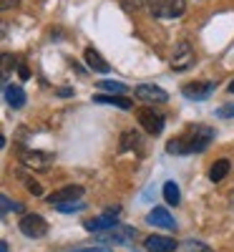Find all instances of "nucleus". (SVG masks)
<instances>
[{
    "label": "nucleus",
    "mask_w": 234,
    "mask_h": 252,
    "mask_svg": "<svg viewBox=\"0 0 234 252\" xmlns=\"http://www.w3.org/2000/svg\"><path fill=\"white\" fill-rule=\"evenodd\" d=\"M93 101L96 103H111V106H118V109H131V98H123L121 94L118 96H106V94H96L93 96Z\"/></svg>",
    "instance_id": "obj_16"
},
{
    "label": "nucleus",
    "mask_w": 234,
    "mask_h": 252,
    "mask_svg": "<svg viewBox=\"0 0 234 252\" xmlns=\"http://www.w3.org/2000/svg\"><path fill=\"white\" fill-rule=\"evenodd\" d=\"M20 232L30 240L46 237L48 235V222L40 215H23V220H20Z\"/></svg>",
    "instance_id": "obj_5"
},
{
    "label": "nucleus",
    "mask_w": 234,
    "mask_h": 252,
    "mask_svg": "<svg viewBox=\"0 0 234 252\" xmlns=\"http://www.w3.org/2000/svg\"><path fill=\"white\" fill-rule=\"evenodd\" d=\"M134 237H136V229L134 227L116 224V227L106 229V232L101 235V242H106V245H129Z\"/></svg>",
    "instance_id": "obj_6"
},
{
    "label": "nucleus",
    "mask_w": 234,
    "mask_h": 252,
    "mask_svg": "<svg viewBox=\"0 0 234 252\" xmlns=\"http://www.w3.org/2000/svg\"><path fill=\"white\" fill-rule=\"evenodd\" d=\"M194 61H197V53H194V48H191V43L189 40H179L169 63H172L174 71H186V68L194 66Z\"/></svg>",
    "instance_id": "obj_3"
},
{
    "label": "nucleus",
    "mask_w": 234,
    "mask_h": 252,
    "mask_svg": "<svg viewBox=\"0 0 234 252\" xmlns=\"http://www.w3.org/2000/svg\"><path fill=\"white\" fill-rule=\"evenodd\" d=\"M134 96L144 103H166L169 101V94L159 86H154V83H141V86H136Z\"/></svg>",
    "instance_id": "obj_7"
},
{
    "label": "nucleus",
    "mask_w": 234,
    "mask_h": 252,
    "mask_svg": "<svg viewBox=\"0 0 234 252\" xmlns=\"http://www.w3.org/2000/svg\"><path fill=\"white\" fill-rule=\"evenodd\" d=\"M211 139H214V129H209V126H191V129H186V134H181V136H176L166 144V152L169 154L204 152Z\"/></svg>",
    "instance_id": "obj_1"
},
{
    "label": "nucleus",
    "mask_w": 234,
    "mask_h": 252,
    "mask_svg": "<svg viewBox=\"0 0 234 252\" xmlns=\"http://www.w3.org/2000/svg\"><path fill=\"white\" fill-rule=\"evenodd\" d=\"M0 202H3V217L10 212V209H15V212H23V207H20V204H15V202H10V197H8V194H3V197H0Z\"/></svg>",
    "instance_id": "obj_22"
},
{
    "label": "nucleus",
    "mask_w": 234,
    "mask_h": 252,
    "mask_svg": "<svg viewBox=\"0 0 234 252\" xmlns=\"http://www.w3.org/2000/svg\"><path fill=\"white\" fill-rule=\"evenodd\" d=\"M20 3V0H0V8H3V10H10V8H15Z\"/></svg>",
    "instance_id": "obj_25"
},
{
    "label": "nucleus",
    "mask_w": 234,
    "mask_h": 252,
    "mask_svg": "<svg viewBox=\"0 0 234 252\" xmlns=\"http://www.w3.org/2000/svg\"><path fill=\"white\" fill-rule=\"evenodd\" d=\"M217 116H219V119H232V116H234V103H229V106H222V109L217 111Z\"/></svg>",
    "instance_id": "obj_23"
},
{
    "label": "nucleus",
    "mask_w": 234,
    "mask_h": 252,
    "mask_svg": "<svg viewBox=\"0 0 234 252\" xmlns=\"http://www.w3.org/2000/svg\"><path fill=\"white\" fill-rule=\"evenodd\" d=\"M148 222H151L154 227H164V229H176V222H174V217L169 215V209H164V207H154L151 212H148V217H146Z\"/></svg>",
    "instance_id": "obj_12"
},
{
    "label": "nucleus",
    "mask_w": 234,
    "mask_h": 252,
    "mask_svg": "<svg viewBox=\"0 0 234 252\" xmlns=\"http://www.w3.org/2000/svg\"><path fill=\"white\" fill-rule=\"evenodd\" d=\"M164 199L169 202V204H179V187L174 184V182H166L164 184Z\"/></svg>",
    "instance_id": "obj_19"
},
{
    "label": "nucleus",
    "mask_w": 234,
    "mask_h": 252,
    "mask_svg": "<svg viewBox=\"0 0 234 252\" xmlns=\"http://www.w3.org/2000/svg\"><path fill=\"white\" fill-rule=\"evenodd\" d=\"M229 166H232V164H229V159H217V161H214V166L209 169V179L214 182V184H217V182H222V179L229 174Z\"/></svg>",
    "instance_id": "obj_17"
},
{
    "label": "nucleus",
    "mask_w": 234,
    "mask_h": 252,
    "mask_svg": "<svg viewBox=\"0 0 234 252\" xmlns=\"http://www.w3.org/2000/svg\"><path fill=\"white\" fill-rule=\"evenodd\" d=\"M98 86L103 91H111V94H126V86H123V83H118V81H101Z\"/></svg>",
    "instance_id": "obj_21"
},
{
    "label": "nucleus",
    "mask_w": 234,
    "mask_h": 252,
    "mask_svg": "<svg viewBox=\"0 0 234 252\" xmlns=\"http://www.w3.org/2000/svg\"><path fill=\"white\" fill-rule=\"evenodd\" d=\"M0 252H8V242H5V240L0 242Z\"/></svg>",
    "instance_id": "obj_27"
},
{
    "label": "nucleus",
    "mask_w": 234,
    "mask_h": 252,
    "mask_svg": "<svg viewBox=\"0 0 234 252\" xmlns=\"http://www.w3.org/2000/svg\"><path fill=\"white\" fill-rule=\"evenodd\" d=\"M146 250L148 252H174L176 250V240L161 237V235H151V237H146Z\"/></svg>",
    "instance_id": "obj_13"
},
{
    "label": "nucleus",
    "mask_w": 234,
    "mask_h": 252,
    "mask_svg": "<svg viewBox=\"0 0 234 252\" xmlns=\"http://www.w3.org/2000/svg\"><path fill=\"white\" fill-rule=\"evenodd\" d=\"M76 252H106L103 247H83V250H76Z\"/></svg>",
    "instance_id": "obj_26"
},
{
    "label": "nucleus",
    "mask_w": 234,
    "mask_h": 252,
    "mask_svg": "<svg viewBox=\"0 0 234 252\" xmlns=\"http://www.w3.org/2000/svg\"><path fill=\"white\" fill-rule=\"evenodd\" d=\"M56 209H58V212H83V209H86V202H83V199L60 202V204H56Z\"/></svg>",
    "instance_id": "obj_18"
},
{
    "label": "nucleus",
    "mask_w": 234,
    "mask_h": 252,
    "mask_svg": "<svg viewBox=\"0 0 234 252\" xmlns=\"http://www.w3.org/2000/svg\"><path fill=\"white\" fill-rule=\"evenodd\" d=\"M83 197V187L78 184H71V187H63V189H56V192L48 197V204L56 207L60 202H73V199H81Z\"/></svg>",
    "instance_id": "obj_11"
},
{
    "label": "nucleus",
    "mask_w": 234,
    "mask_h": 252,
    "mask_svg": "<svg viewBox=\"0 0 234 252\" xmlns=\"http://www.w3.org/2000/svg\"><path fill=\"white\" fill-rule=\"evenodd\" d=\"M131 146H139V134L136 131H123L121 134V149H131Z\"/></svg>",
    "instance_id": "obj_20"
},
{
    "label": "nucleus",
    "mask_w": 234,
    "mask_h": 252,
    "mask_svg": "<svg viewBox=\"0 0 234 252\" xmlns=\"http://www.w3.org/2000/svg\"><path fill=\"white\" fill-rule=\"evenodd\" d=\"M229 91H232V94H234V81H232V83H229Z\"/></svg>",
    "instance_id": "obj_28"
},
{
    "label": "nucleus",
    "mask_w": 234,
    "mask_h": 252,
    "mask_svg": "<svg viewBox=\"0 0 234 252\" xmlns=\"http://www.w3.org/2000/svg\"><path fill=\"white\" fill-rule=\"evenodd\" d=\"M116 215H118V207L109 209L106 215H101V217H96V220H86V222H83V227H86L88 232H106V229H111V227L118 224V222L114 220Z\"/></svg>",
    "instance_id": "obj_9"
},
{
    "label": "nucleus",
    "mask_w": 234,
    "mask_h": 252,
    "mask_svg": "<svg viewBox=\"0 0 234 252\" xmlns=\"http://www.w3.org/2000/svg\"><path fill=\"white\" fill-rule=\"evenodd\" d=\"M83 58H86L88 63V68L96 71V73H109L111 66H109V61H103V56L96 51V48H86V53H83Z\"/></svg>",
    "instance_id": "obj_14"
},
{
    "label": "nucleus",
    "mask_w": 234,
    "mask_h": 252,
    "mask_svg": "<svg viewBox=\"0 0 234 252\" xmlns=\"http://www.w3.org/2000/svg\"><path fill=\"white\" fill-rule=\"evenodd\" d=\"M181 94L191 101H204L209 98L211 94H214V83L211 81H194V83H186V86L181 89Z\"/></svg>",
    "instance_id": "obj_8"
},
{
    "label": "nucleus",
    "mask_w": 234,
    "mask_h": 252,
    "mask_svg": "<svg viewBox=\"0 0 234 252\" xmlns=\"http://www.w3.org/2000/svg\"><path fill=\"white\" fill-rule=\"evenodd\" d=\"M20 161H23V166H28V169H38V172H46L53 166L56 157L48 154V152H38V149H28L20 154Z\"/></svg>",
    "instance_id": "obj_4"
},
{
    "label": "nucleus",
    "mask_w": 234,
    "mask_h": 252,
    "mask_svg": "<svg viewBox=\"0 0 234 252\" xmlns=\"http://www.w3.org/2000/svg\"><path fill=\"white\" fill-rule=\"evenodd\" d=\"M26 187H28V192H33V194H40L43 189H40V184L38 182H30L28 177H26Z\"/></svg>",
    "instance_id": "obj_24"
},
{
    "label": "nucleus",
    "mask_w": 234,
    "mask_h": 252,
    "mask_svg": "<svg viewBox=\"0 0 234 252\" xmlns=\"http://www.w3.org/2000/svg\"><path fill=\"white\" fill-rule=\"evenodd\" d=\"M148 10H151L154 18H161V20L179 18L186 10V0H151V3H148Z\"/></svg>",
    "instance_id": "obj_2"
},
{
    "label": "nucleus",
    "mask_w": 234,
    "mask_h": 252,
    "mask_svg": "<svg viewBox=\"0 0 234 252\" xmlns=\"http://www.w3.org/2000/svg\"><path fill=\"white\" fill-rule=\"evenodd\" d=\"M139 121L148 134H161V129H164V116L154 109H148V106L139 111Z\"/></svg>",
    "instance_id": "obj_10"
},
{
    "label": "nucleus",
    "mask_w": 234,
    "mask_h": 252,
    "mask_svg": "<svg viewBox=\"0 0 234 252\" xmlns=\"http://www.w3.org/2000/svg\"><path fill=\"white\" fill-rule=\"evenodd\" d=\"M5 101L10 109H23L26 106V91L20 86H5Z\"/></svg>",
    "instance_id": "obj_15"
}]
</instances>
